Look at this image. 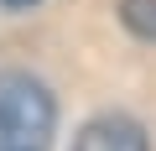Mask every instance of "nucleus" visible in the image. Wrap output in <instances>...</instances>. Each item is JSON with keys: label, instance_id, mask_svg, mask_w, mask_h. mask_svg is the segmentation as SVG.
<instances>
[{"label": "nucleus", "instance_id": "obj_3", "mask_svg": "<svg viewBox=\"0 0 156 151\" xmlns=\"http://www.w3.org/2000/svg\"><path fill=\"white\" fill-rule=\"evenodd\" d=\"M120 21L140 42H156V0H120Z\"/></svg>", "mask_w": 156, "mask_h": 151}, {"label": "nucleus", "instance_id": "obj_2", "mask_svg": "<svg viewBox=\"0 0 156 151\" xmlns=\"http://www.w3.org/2000/svg\"><path fill=\"white\" fill-rule=\"evenodd\" d=\"M73 151H151V141L130 115H99L78 130Z\"/></svg>", "mask_w": 156, "mask_h": 151}, {"label": "nucleus", "instance_id": "obj_1", "mask_svg": "<svg viewBox=\"0 0 156 151\" xmlns=\"http://www.w3.org/2000/svg\"><path fill=\"white\" fill-rule=\"evenodd\" d=\"M57 130V104L42 78L21 68L0 73V151H47Z\"/></svg>", "mask_w": 156, "mask_h": 151}, {"label": "nucleus", "instance_id": "obj_4", "mask_svg": "<svg viewBox=\"0 0 156 151\" xmlns=\"http://www.w3.org/2000/svg\"><path fill=\"white\" fill-rule=\"evenodd\" d=\"M5 11H26V5H37V0H0Z\"/></svg>", "mask_w": 156, "mask_h": 151}]
</instances>
